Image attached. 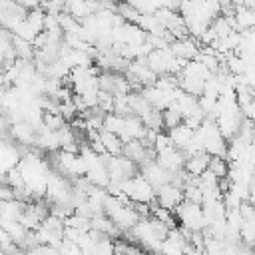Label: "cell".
I'll list each match as a JSON object with an SVG mask.
<instances>
[{
    "label": "cell",
    "instance_id": "2",
    "mask_svg": "<svg viewBox=\"0 0 255 255\" xmlns=\"http://www.w3.org/2000/svg\"><path fill=\"white\" fill-rule=\"evenodd\" d=\"M149 68L159 76H177L183 68L185 62H181L169 48H157V50H151L147 56H145Z\"/></svg>",
    "mask_w": 255,
    "mask_h": 255
},
{
    "label": "cell",
    "instance_id": "11",
    "mask_svg": "<svg viewBox=\"0 0 255 255\" xmlns=\"http://www.w3.org/2000/svg\"><path fill=\"white\" fill-rule=\"evenodd\" d=\"M10 133H12V137L16 141H20L24 145H32V143H36L38 129L32 124H28V122L22 120V122H16V124L10 126Z\"/></svg>",
    "mask_w": 255,
    "mask_h": 255
},
{
    "label": "cell",
    "instance_id": "9",
    "mask_svg": "<svg viewBox=\"0 0 255 255\" xmlns=\"http://www.w3.org/2000/svg\"><path fill=\"white\" fill-rule=\"evenodd\" d=\"M141 175H143L155 189L161 187V185H165V183H171V173L165 171L157 161H149V163L141 165Z\"/></svg>",
    "mask_w": 255,
    "mask_h": 255
},
{
    "label": "cell",
    "instance_id": "17",
    "mask_svg": "<svg viewBox=\"0 0 255 255\" xmlns=\"http://www.w3.org/2000/svg\"><path fill=\"white\" fill-rule=\"evenodd\" d=\"M161 116H163V128H165V129H173V128H177V126L183 124V116H181V112H179L175 106L163 110Z\"/></svg>",
    "mask_w": 255,
    "mask_h": 255
},
{
    "label": "cell",
    "instance_id": "3",
    "mask_svg": "<svg viewBox=\"0 0 255 255\" xmlns=\"http://www.w3.org/2000/svg\"><path fill=\"white\" fill-rule=\"evenodd\" d=\"M122 193L131 201V203H145L151 205L155 201V187L141 175H133L122 183Z\"/></svg>",
    "mask_w": 255,
    "mask_h": 255
},
{
    "label": "cell",
    "instance_id": "15",
    "mask_svg": "<svg viewBox=\"0 0 255 255\" xmlns=\"http://www.w3.org/2000/svg\"><path fill=\"white\" fill-rule=\"evenodd\" d=\"M217 179H225L229 175V159L221 157V155H213L209 159V167H207Z\"/></svg>",
    "mask_w": 255,
    "mask_h": 255
},
{
    "label": "cell",
    "instance_id": "10",
    "mask_svg": "<svg viewBox=\"0 0 255 255\" xmlns=\"http://www.w3.org/2000/svg\"><path fill=\"white\" fill-rule=\"evenodd\" d=\"M209 159H211V155L209 153H205V151H199V153H193V155H187L185 157V173L189 175V177H199L201 173H205L207 171V167H209Z\"/></svg>",
    "mask_w": 255,
    "mask_h": 255
},
{
    "label": "cell",
    "instance_id": "5",
    "mask_svg": "<svg viewBox=\"0 0 255 255\" xmlns=\"http://www.w3.org/2000/svg\"><path fill=\"white\" fill-rule=\"evenodd\" d=\"M155 201H157L159 207H165L169 211H175L185 201L183 187H177L175 183H165V185H161V187L155 189Z\"/></svg>",
    "mask_w": 255,
    "mask_h": 255
},
{
    "label": "cell",
    "instance_id": "8",
    "mask_svg": "<svg viewBox=\"0 0 255 255\" xmlns=\"http://www.w3.org/2000/svg\"><path fill=\"white\" fill-rule=\"evenodd\" d=\"M169 50L181 60V62H191V60H197L201 48H199V42L191 36L187 38H179V40H173L169 44Z\"/></svg>",
    "mask_w": 255,
    "mask_h": 255
},
{
    "label": "cell",
    "instance_id": "20",
    "mask_svg": "<svg viewBox=\"0 0 255 255\" xmlns=\"http://www.w3.org/2000/svg\"><path fill=\"white\" fill-rule=\"evenodd\" d=\"M128 2L135 8L137 14H155L157 12V8L151 0H128Z\"/></svg>",
    "mask_w": 255,
    "mask_h": 255
},
{
    "label": "cell",
    "instance_id": "1",
    "mask_svg": "<svg viewBox=\"0 0 255 255\" xmlns=\"http://www.w3.org/2000/svg\"><path fill=\"white\" fill-rule=\"evenodd\" d=\"M175 219L181 225V229L191 231V233H201L207 227V219L203 213L201 203H193V201H183L175 211Z\"/></svg>",
    "mask_w": 255,
    "mask_h": 255
},
{
    "label": "cell",
    "instance_id": "21",
    "mask_svg": "<svg viewBox=\"0 0 255 255\" xmlns=\"http://www.w3.org/2000/svg\"><path fill=\"white\" fill-rule=\"evenodd\" d=\"M16 2H18L22 8H26L28 12H30V10H38V8L42 6V0H16Z\"/></svg>",
    "mask_w": 255,
    "mask_h": 255
},
{
    "label": "cell",
    "instance_id": "13",
    "mask_svg": "<svg viewBox=\"0 0 255 255\" xmlns=\"http://www.w3.org/2000/svg\"><path fill=\"white\" fill-rule=\"evenodd\" d=\"M100 139H102L108 155H122L124 153V141L120 139V135H116L108 129H100Z\"/></svg>",
    "mask_w": 255,
    "mask_h": 255
},
{
    "label": "cell",
    "instance_id": "6",
    "mask_svg": "<svg viewBox=\"0 0 255 255\" xmlns=\"http://www.w3.org/2000/svg\"><path fill=\"white\" fill-rule=\"evenodd\" d=\"M243 223H241V243L249 249H255V207L251 203H243L239 207Z\"/></svg>",
    "mask_w": 255,
    "mask_h": 255
},
{
    "label": "cell",
    "instance_id": "14",
    "mask_svg": "<svg viewBox=\"0 0 255 255\" xmlns=\"http://www.w3.org/2000/svg\"><path fill=\"white\" fill-rule=\"evenodd\" d=\"M36 145L40 149H46V151H56L60 149V137H58V131H52V129H46L42 128L36 135Z\"/></svg>",
    "mask_w": 255,
    "mask_h": 255
},
{
    "label": "cell",
    "instance_id": "18",
    "mask_svg": "<svg viewBox=\"0 0 255 255\" xmlns=\"http://www.w3.org/2000/svg\"><path fill=\"white\" fill-rule=\"evenodd\" d=\"M66 126V120L62 118V114H56V112H44V128L46 129H52V131H58Z\"/></svg>",
    "mask_w": 255,
    "mask_h": 255
},
{
    "label": "cell",
    "instance_id": "12",
    "mask_svg": "<svg viewBox=\"0 0 255 255\" xmlns=\"http://www.w3.org/2000/svg\"><path fill=\"white\" fill-rule=\"evenodd\" d=\"M167 135H169L173 147L185 151V149L189 147V143L193 141V137H195V129L187 128L185 124H181V126H177V128H173V129H167Z\"/></svg>",
    "mask_w": 255,
    "mask_h": 255
},
{
    "label": "cell",
    "instance_id": "19",
    "mask_svg": "<svg viewBox=\"0 0 255 255\" xmlns=\"http://www.w3.org/2000/svg\"><path fill=\"white\" fill-rule=\"evenodd\" d=\"M44 18H46V12H44L42 8H38V10H30L28 16H26L28 24H30L38 34L44 32Z\"/></svg>",
    "mask_w": 255,
    "mask_h": 255
},
{
    "label": "cell",
    "instance_id": "4",
    "mask_svg": "<svg viewBox=\"0 0 255 255\" xmlns=\"http://www.w3.org/2000/svg\"><path fill=\"white\" fill-rule=\"evenodd\" d=\"M54 165H56L60 175L74 177V179L86 177V171H88V165H86L84 157L80 155V151L78 153L76 151H64V149L56 151L54 153Z\"/></svg>",
    "mask_w": 255,
    "mask_h": 255
},
{
    "label": "cell",
    "instance_id": "7",
    "mask_svg": "<svg viewBox=\"0 0 255 255\" xmlns=\"http://www.w3.org/2000/svg\"><path fill=\"white\" fill-rule=\"evenodd\" d=\"M155 161L165 171H169L173 175V173L183 171V167H185V153L181 149H177V147H167V149H163V151L157 153Z\"/></svg>",
    "mask_w": 255,
    "mask_h": 255
},
{
    "label": "cell",
    "instance_id": "16",
    "mask_svg": "<svg viewBox=\"0 0 255 255\" xmlns=\"http://www.w3.org/2000/svg\"><path fill=\"white\" fill-rule=\"evenodd\" d=\"M10 34H12V36H18V38H22V40H26V42H30V44H34V40H36V36H38V32L28 24V20L18 22V24L12 28Z\"/></svg>",
    "mask_w": 255,
    "mask_h": 255
}]
</instances>
